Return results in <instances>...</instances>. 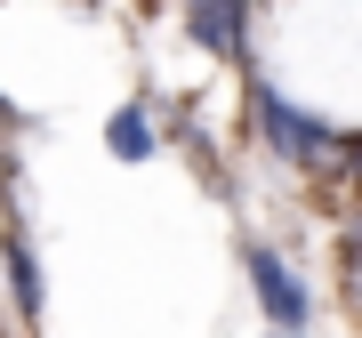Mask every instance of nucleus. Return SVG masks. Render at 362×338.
Returning a JSON list of instances; mask_svg holds the SVG:
<instances>
[{"label":"nucleus","instance_id":"obj_1","mask_svg":"<svg viewBox=\"0 0 362 338\" xmlns=\"http://www.w3.org/2000/svg\"><path fill=\"white\" fill-rule=\"evenodd\" d=\"M250 105H258V137H266L282 161H298V169L330 161V145H338V137H330V121H314L306 105H290V97H274V89H258Z\"/></svg>","mask_w":362,"mask_h":338},{"label":"nucleus","instance_id":"obj_2","mask_svg":"<svg viewBox=\"0 0 362 338\" xmlns=\"http://www.w3.org/2000/svg\"><path fill=\"white\" fill-rule=\"evenodd\" d=\"M250 290H258V306H266V322L282 330V338H298L306 330V314H314V298H306V282L274 258L266 242H250Z\"/></svg>","mask_w":362,"mask_h":338},{"label":"nucleus","instance_id":"obj_3","mask_svg":"<svg viewBox=\"0 0 362 338\" xmlns=\"http://www.w3.org/2000/svg\"><path fill=\"white\" fill-rule=\"evenodd\" d=\"M185 33H194L209 57L242 65V49H250V0H185Z\"/></svg>","mask_w":362,"mask_h":338},{"label":"nucleus","instance_id":"obj_4","mask_svg":"<svg viewBox=\"0 0 362 338\" xmlns=\"http://www.w3.org/2000/svg\"><path fill=\"white\" fill-rule=\"evenodd\" d=\"M105 153L113 161H153V113H145V105H121V113L105 121Z\"/></svg>","mask_w":362,"mask_h":338},{"label":"nucleus","instance_id":"obj_5","mask_svg":"<svg viewBox=\"0 0 362 338\" xmlns=\"http://www.w3.org/2000/svg\"><path fill=\"white\" fill-rule=\"evenodd\" d=\"M8 282H16V306L40 314V258H33V242H25V234H8Z\"/></svg>","mask_w":362,"mask_h":338},{"label":"nucleus","instance_id":"obj_6","mask_svg":"<svg viewBox=\"0 0 362 338\" xmlns=\"http://www.w3.org/2000/svg\"><path fill=\"white\" fill-rule=\"evenodd\" d=\"M346 298L362 306V218L346 226Z\"/></svg>","mask_w":362,"mask_h":338},{"label":"nucleus","instance_id":"obj_7","mask_svg":"<svg viewBox=\"0 0 362 338\" xmlns=\"http://www.w3.org/2000/svg\"><path fill=\"white\" fill-rule=\"evenodd\" d=\"M346 177H354V185H362V137H354V145H346Z\"/></svg>","mask_w":362,"mask_h":338},{"label":"nucleus","instance_id":"obj_8","mask_svg":"<svg viewBox=\"0 0 362 338\" xmlns=\"http://www.w3.org/2000/svg\"><path fill=\"white\" fill-rule=\"evenodd\" d=\"M0 121H16V105H8V97H0Z\"/></svg>","mask_w":362,"mask_h":338}]
</instances>
